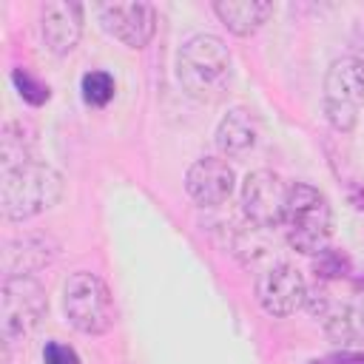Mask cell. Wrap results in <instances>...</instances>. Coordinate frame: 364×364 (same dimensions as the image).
<instances>
[{
  "mask_svg": "<svg viewBox=\"0 0 364 364\" xmlns=\"http://www.w3.org/2000/svg\"><path fill=\"white\" fill-rule=\"evenodd\" d=\"M182 91L199 102H219L233 80V57L216 34H196L176 54Z\"/></svg>",
  "mask_w": 364,
  "mask_h": 364,
  "instance_id": "cell-1",
  "label": "cell"
},
{
  "mask_svg": "<svg viewBox=\"0 0 364 364\" xmlns=\"http://www.w3.org/2000/svg\"><path fill=\"white\" fill-rule=\"evenodd\" d=\"M63 173L48 162L28 159L14 168H3L0 176V208L3 216L11 222H23L40 216L43 210L54 208L63 196Z\"/></svg>",
  "mask_w": 364,
  "mask_h": 364,
  "instance_id": "cell-2",
  "label": "cell"
},
{
  "mask_svg": "<svg viewBox=\"0 0 364 364\" xmlns=\"http://www.w3.org/2000/svg\"><path fill=\"white\" fill-rule=\"evenodd\" d=\"M284 239L296 253L318 256L333 236V208L330 199L304 182L290 185L284 210Z\"/></svg>",
  "mask_w": 364,
  "mask_h": 364,
  "instance_id": "cell-3",
  "label": "cell"
},
{
  "mask_svg": "<svg viewBox=\"0 0 364 364\" xmlns=\"http://www.w3.org/2000/svg\"><path fill=\"white\" fill-rule=\"evenodd\" d=\"M63 313H65V321L85 336H102L117 321V304L108 284L88 270H77L65 279Z\"/></svg>",
  "mask_w": 364,
  "mask_h": 364,
  "instance_id": "cell-4",
  "label": "cell"
},
{
  "mask_svg": "<svg viewBox=\"0 0 364 364\" xmlns=\"http://www.w3.org/2000/svg\"><path fill=\"white\" fill-rule=\"evenodd\" d=\"M364 102V60L338 57L324 74V119L338 134H350L358 122V108Z\"/></svg>",
  "mask_w": 364,
  "mask_h": 364,
  "instance_id": "cell-5",
  "label": "cell"
},
{
  "mask_svg": "<svg viewBox=\"0 0 364 364\" xmlns=\"http://www.w3.org/2000/svg\"><path fill=\"white\" fill-rule=\"evenodd\" d=\"M48 296L34 276H6L0 287V333L3 344L23 341L46 316Z\"/></svg>",
  "mask_w": 364,
  "mask_h": 364,
  "instance_id": "cell-6",
  "label": "cell"
},
{
  "mask_svg": "<svg viewBox=\"0 0 364 364\" xmlns=\"http://www.w3.org/2000/svg\"><path fill=\"white\" fill-rule=\"evenodd\" d=\"M307 310L318 316L330 341L358 344L364 341V296H333L327 282H318L313 290L307 287Z\"/></svg>",
  "mask_w": 364,
  "mask_h": 364,
  "instance_id": "cell-7",
  "label": "cell"
},
{
  "mask_svg": "<svg viewBox=\"0 0 364 364\" xmlns=\"http://www.w3.org/2000/svg\"><path fill=\"white\" fill-rule=\"evenodd\" d=\"M290 185L267 168L250 171L242 182V210L253 228H276L284 222Z\"/></svg>",
  "mask_w": 364,
  "mask_h": 364,
  "instance_id": "cell-8",
  "label": "cell"
},
{
  "mask_svg": "<svg viewBox=\"0 0 364 364\" xmlns=\"http://www.w3.org/2000/svg\"><path fill=\"white\" fill-rule=\"evenodd\" d=\"M256 301L273 318H284V316L296 313L299 307H304L307 282H304L301 270L287 262H279V264H270L267 270H262L256 279Z\"/></svg>",
  "mask_w": 364,
  "mask_h": 364,
  "instance_id": "cell-9",
  "label": "cell"
},
{
  "mask_svg": "<svg viewBox=\"0 0 364 364\" xmlns=\"http://www.w3.org/2000/svg\"><path fill=\"white\" fill-rule=\"evenodd\" d=\"M102 28L128 48H145L156 31V9L151 3H102L97 6Z\"/></svg>",
  "mask_w": 364,
  "mask_h": 364,
  "instance_id": "cell-10",
  "label": "cell"
},
{
  "mask_svg": "<svg viewBox=\"0 0 364 364\" xmlns=\"http://www.w3.org/2000/svg\"><path fill=\"white\" fill-rule=\"evenodd\" d=\"M233 188H236V173L228 165V159L219 156H202L185 173V191L202 208H216L228 202Z\"/></svg>",
  "mask_w": 364,
  "mask_h": 364,
  "instance_id": "cell-11",
  "label": "cell"
},
{
  "mask_svg": "<svg viewBox=\"0 0 364 364\" xmlns=\"http://www.w3.org/2000/svg\"><path fill=\"white\" fill-rule=\"evenodd\" d=\"M40 34L51 54L74 51L82 37V6L74 0H51L40 9Z\"/></svg>",
  "mask_w": 364,
  "mask_h": 364,
  "instance_id": "cell-12",
  "label": "cell"
},
{
  "mask_svg": "<svg viewBox=\"0 0 364 364\" xmlns=\"http://www.w3.org/2000/svg\"><path fill=\"white\" fill-rule=\"evenodd\" d=\"M60 245L48 233H23L6 242L3 247V273L6 276H31L48 267L57 259Z\"/></svg>",
  "mask_w": 364,
  "mask_h": 364,
  "instance_id": "cell-13",
  "label": "cell"
},
{
  "mask_svg": "<svg viewBox=\"0 0 364 364\" xmlns=\"http://www.w3.org/2000/svg\"><path fill=\"white\" fill-rule=\"evenodd\" d=\"M213 11L228 26V31H233L236 37H250L267 23V17L273 14V3H267V0H216Z\"/></svg>",
  "mask_w": 364,
  "mask_h": 364,
  "instance_id": "cell-14",
  "label": "cell"
},
{
  "mask_svg": "<svg viewBox=\"0 0 364 364\" xmlns=\"http://www.w3.org/2000/svg\"><path fill=\"white\" fill-rule=\"evenodd\" d=\"M256 136H259V128H256V119L250 111L245 108H230L219 125H216V148L228 156H236V154H245L256 145Z\"/></svg>",
  "mask_w": 364,
  "mask_h": 364,
  "instance_id": "cell-15",
  "label": "cell"
},
{
  "mask_svg": "<svg viewBox=\"0 0 364 364\" xmlns=\"http://www.w3.org/2000/svg\"><path fill=\"white\" fill-rule=\"evenodd\" d=\"M34 148V128L28 122H6L3 136H0V156L3 168H14L31 159Z\"/></svg>",
  "mask_w": 364,
  "mask_h": 364,
  "instance_id": "cell-16",
  "label": "cell"
},
{
  "mask_svg": "<svg viewBox=\"0 0 364 364\" xmlns=\"http://www.w3.org/2000/svg\"><path fill=\"white\" fill-rule=\"evenodd\" d=\"M80 91H82V100L94 108H102L114 100V91H117V82L108 71H88L82 74V82H80Z\"/></svg>",
  "mask_w": 364,
  "mask_h": 364,
  "instance_id": "cell-17",
  "label": "cell"
},
{
  "mask_svg": "<svg viewBox=\"0 0 364 364\" xmlns=\"http://www.w3.org/2000/svg\"><path fill=\"white\" fill-rule=\"evenodd\" d=\"M11 82H14V88L20 94V100H26L28 105H43L51 97L48 85L40 77H34L28 68H14L11 71Z\"/></svg>",
  "mask_w": 364,
  "mask_h": 364,
  "instance_id": "cell-18",
  "label": "cell"
},
{
  "mask_svg": "<svg viewBox=\"0 0 364 364\" xmlns=\"http://www.w3.org/2000/svg\"><path fill=\"white\" fill-rule=\"evenodd\" d=\"M350 273V259L336 250V247H324L316 259V276L321 282H330V279H344Z\"/></svg>",
  "mask_w": 364,
  "mask_h": 364,
  "instance_id": "cell-19",
  "label": "cell"
},
{
  "mask_svg": "<svg viewBox=\"0 0 364 364\" xmlns=\"http://www.w3.org/2000/svg\"><path fill=\"white\" fill-rule=\"evenodd\" d=\"M43 364H80V355L63 341H48L43 347Z\"/></svg>",
  "mask_w": 364,
  "mask_h": 364,
  "instance_id": "cell-20",
  "label": "cell"
},
{
  "mask_svg": "<svg viewBox=\"0 0 364 364\" xmlns=\"http://www.w3.org/2000/svg\"><path fill=\"white\" fill-rule=\"evenodd\" d=\"M350 364H364V358H353V361H350Z\"/></svg>",
  "mask_w": 364,
  "mask_h": 364,
  "instance_id": "cell-21",
  "label": "cell"
}]
</instances>
